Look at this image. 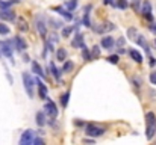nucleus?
<instances>
[{
    "mask_svg": "<svg viewBox=\"0 0 156 145\" xmlns=\"http://www.w3.org/2000/svg\"><path fill=\"white\" fill-rule=\"evenodd\" d=\"M155 133H156V115L153 112H147L146 113V138L149 141H152Z\"/></svg>",
    "mask_w": 156,
    "mask_h": 145,
    "instance_id": "1",
    "label": "nucleus"
},
{
    "mask_svg": "<svg viewBox=\"0 0 156 145\" xmlns=\"http://www.w3.org/2000/svg\"><path fill=\"white\" fill-rule=\"evenodd\" d=\"M21 77H23V85H24V89H26V92H27L29 98H34V95H35V92H34L35 80L32 79V76H30L29 73H23Z\"/></svg>",
    "mask_w": 156,
    "mask_h": 145,
    "instance_id": "2",
    "label": "nucleus"
},
{
    "mask_svg": "<svg viewBox=\"0 0 156 145\" xmlns=\"http://www.w3.org/2000/svg\"><path fill=\"white\" fill-rule=\"evenodd\" d=\"M85 132H87L88 136L99 138V136H102L105 132H106V129H105V127H99V126H96V124H87V126H85Z\"/></svg>",
    "mask_w": 156,
    "mask_h": 145,
    "instance_id": "3",
    "label": "nucleus"
},
{
    "mask_svg": "<svg viewBox=\"0 0 156 145\" xmlns=\"http://www.w3.org/2000/svg\"><path fill=\"white\" fill-rule=\"evenodd\" d=\"M35 26H37L38 33L43 38H46V35H47V26H46V21H44V17L43 15H37L35 17Z\"/></svg>",
    "mask_w": 156,
    "mask_h": 145,
    "instance_id": "4",
    "label": "nucleus"
},
{
    "mask_svg": "<svg viewBox=\"0 0 156 145\" xmlns=\"http://www.w3.org/2000/svg\"><path fill=\"white\" fill-rule=\"evenodd\" d=\"M12 41H0V53L6 57H12Z\"/></svg>",
    "mask_w": 156,
    "mask_h": 145,
    "instance_id": "5",
    "label": "nucleus"
},
{
    "mask_svg": "<svg viewBox=\"0 0 156 145\" xmlns=\"http://www.w3.org/2000/svg\"><path fill=\"white\" fill-rule=\"evenodd\" d=\"M34 138H35V132H34V130H26V132H23V135H21V138H20V145L34 144Z\"/></svg>",
    "mask_w": 156,
    "mask_h": 145,
    "instance_id": "6",
    "label": "nucleus"
},
{
    "mask_svg": "<svg viewBox=\"0 0 156 145\" xmlns=\"http://www.w3.org/2000/svg\"><path fill=\"white\" fill-rule=\"evenodd\" d=\"M44 112H46V115H47L49 118H53V119L58 116V109H56V104L53 103L52 100L46 103V106H44Z\"/></svg>",
    "mask_w": 156,
    "mask_h": 145,
    "instance_id": "7",
    "label": "nucleus"
},
{
    "mask_svg": "<svg viewBox=\"0 0 156 145\" xmlns=\"http://www.w3.org/2000/svg\"><path fill=\"white\" fill-rule=\"evenodd\" d=\"M141 14H143V15H144L149 21H152V20H153V17H152V5H150V2H149V0H146V2L143 3Z\"/></svg>",
    "mask_w": 156,
    "mask_h": 145,
    "instance_id": "8",
    "label": "nucleus"
},
{
    "mask_svg": "<svg viewBox=\"0 0 156 145\" xmlns=\"http://www.w3.org/2000/svg\"><path fill=\"white\" fill-rule=\"evenodd\" d=\"M0 20H8V21H12L15 20V14L8 8V9H2L0 11Z\"/></svg>",
    "mask_w": 156,
    "mask_h": 145,
    "instance_id": "9",
    "label": "nucleus"
},
{
    "mask_svg": "<svg viewBox=\"0 0 156 145\" xmlns=\"http://www.w3.org/2000/svg\"><path fill=\"white\" fill-rule=\"evenodd\" d=\"M71 46H73L74 48H82V47H85V44H83V35H82V33H76L74 40L71 41Z\"/></svg>",
    "mask_w": 156,
    "mask_h": 145,
    "instance_id": "10",
    "label": "nucleus"
},
{
    "mask_svg": "<svg viewBox=\"0 0 156 145\" xmlns=\"http://www.w3.org/2000/svg\"><path fill=\"white\" fill-rule=\"evenodd\" d=\"M37 83H38V97L43 98V100H46L47 98V86L41 80H37Z\"/></svg>",
    "mask_w": 156,
    "mask_h": 145,
    "instance_id": "11",
    "label": "nucleus"
},
{
    "mask_svg": "<svg viewBox=\"0 0 156 145\" xmlns=\"http://www.w3.org/2000/svg\"><path fill=\"white\" fill-rule=\"evenodd\" d=\"M14 44H15V48H17L18 51H24L26 47H27V46H26V41H24L21 36H15V38H14Z\"/></svg>",
    "mask_w": 156,
    "mask_h": 145,
    "instance_id": "12",
    "label": "nucleus"
},
{
    "mask_svg": "<svg viewBox=\"0 0 156 145\" xmlns=\"http://www.w3.org/2000/svg\"><path fill=\"white\" fill-rule=\"evenodd\" d=\"M114 38L112 36H103L102 38V47L106 48V50H112L114 48Z\"/></svg>",
    "mask_w": 156,
    "mask_h": 145,
    "instance_id": "13",
    "label": "nucleus"
},
{
    "mask_svg": "<svg viewBox=\"0 0 156 145\" xmlns=\"http://www.w3.org/2000/svg\"><path fill=\"white\" fill-rule=\"evenodd\" d=\"M53 11H56L59 15H62V17H64L65 20H68V21H70V20H73V15L70 14L71 11H68V9L65 11V9H62V8H59V6H55V8H53Z\"/></svg>",
    "mask_w": 156,
    "mask_h": 145,
    "instance_id": "14",
    "label": "nucleus"
},
{
    "mask_svg": "<svg viewBox=\"0 0 156 145\" xmlns=\"http://www.w3.org/2000/svg\"><path fill=\"white\" fill-rule=\"evenodd\" d=\"M32 71H34L37 76H40L41 79H46V74H44V71H43L41 65H40L37 60H34V62H32Z\"/></svg>",
    "mask_w": 156,
    "mask_h": 145,
    "instance_id": "15",
    "label": "nucleus"
},
{
    "mask_svg": "<svg viewBox=\"0 0 156 145\" xmlns=\"http://www.w3.org/2000/svg\"><path fill=\"white\" fill-rule=\"evenodd\" d=\"M91 5H88L87 8H85V11H83V26H87V27H91V20H90V11H91Z\"/></svg>",
    "mask_w": 156,
    "mask_h": 145,
    "instance_id": "16",
    "label": "nucleus"
},
{
    "mask_svg": "<svg viewBox=\"0 0 156 145\" xmlns=\"http://www.w3.org/2000/svg\"><path fill=\"white\" fill-rule=\"evenodd\" d=\"M112 29H115V26H114L112 23H103L102 26H99V27H94V30H96L97 33H103V32L112 30Z\"/></svg>",
    "mask_w": 156,
    "mask_h": 145,
    "instance_id": "17",
    "label": "nucleus"
},
{
    "mask_svg": "<svg viewBox=\"0 0 156 145\" xmlns=\"http://www.w3.org/2000/svg\"><path fill=\"white\" fill-rule=\"evenodd\" d=\"M35 119H37V124L40 127H44L46 126V112H37Z\"/></svg>",
    "mask_w": 156,
    "mask_h": 145,
    "instance_id": "18",
    "label": "nucleus"
},
{
    "mask_svg": "<svg viewBox=\"0 0 156 145\" xmlns=\"http://www.w3.org/2000/svg\"><path fill=\"white\" fill-rule=\"evenodd\" d=\"M129 53H130V57H132V59H133V60H135L136 64H141V62H143V56H141V53H140L138 50L132 48V50H130Z\"/></svg>",
    "mask_w": 156,
    "mask_h": 145,
    "instance_id": "19",
    "label": "nucleus"
},
{
    "mask_svg": "<svg viewBox=\"0 0 156 145\" xmlns=\"http://www.w3.org/2000/svg\"><path fill=\"white\" fill-rule=\"evenodd\" d=\"M136 43H138L140 46H143V48L146 50V53H147V54H150V48H149V44L146 43V40H144V36H143V35H138V36H136Z\"/></svg>",
    "mask_w": 156,
    "mask_h": 145,
    "instance_id": "20",
    "label": "nucleus"
},
{
    "mask_svg": "<svg viewBox=\"0 0 156 145\" xmlns=\"http://www.w3.org/2000/svg\"><path fill=\"white\" fill-rule=\"evenodd\" d=\"M56 59H58L59 62H64V60L67 59V50L59 48V50H58V53H56Z\"/></svg>",
    "mask_w": 156,
    "mask_h": 145,
    "instance_id": "21",
    "label": "nucleus"
},
{
    "mask_svg": "<svg viewBox=\"0 0 156 145\" xmlns=\"http://www.w3.org/2000/svg\"><path fill=\"white\" fill-rule=\"evenodd\" d=\"M20 0H8V2H5V0H0V8L2 9H8V8H11L14 3H18Z\"/></svg>",
    "mask_w": 156,
    "mask_h": 145,
    "instance_id": "22",
    "label": "nucleus"
},
{
    "mask_svg": "<svg viewBox=\"0 0 156 145\" xmlns=\"http://www.w3.org/2000/svg\"><path fill=\"white\" fill-rule=\"evenodd\" d=\"M68 100H70V91H67V92H64V94L61 95V106H62V107H67Z\"/></svg>",
    "mask_w": 156,
    "mask_h": 145,
    "instance_id": "23",
    "label": "nucleus"
},
{
    "mask_svg": "<svg viewBox=\"0 0 156 145\" xmlns=\"http://www.w3.org/2000/svg\"><path fill=\"white\" fill-rule=\"evenodd\" d=\"M49 68L52 70L53 77H55V79H56V80L59 82V80H61V79H59V73H61V71H59V70H58V68L55 67V64H53V62H50V64H49Z\"/></svg>",
    "mask_w": 156,
    "mask_h": 145,
    "instance_id": "24",
    "label": "nucleus"
},
{
    "mask_svg": "<svg viewBox=\"0 0 156 145\" xmlns=\"http://www.w3.org/2000/svg\"><path fill=\"white\" fill-rule=\"evenodd\" d=\"M65 8L68 11H74L77 8V0H68V2H65Z\"/></svg>",
    "mask_w": 156,
    "mask_h": 145,
    "instance_id": "25",
    "label": "nucleus"
},
{
    "mask_svg": "<svg viewBox=\"0 0 156 145\" xmlns=\"http://www.w3.org/2000/svg\"><path fill=\"white\" fill-rule=\"evenodd\" d=\"M73 67H74V64H73L71 60H65V64H64V67H62V71H61V73H68Z\"/></svg>",
    "mask_w": 156,
    "mask_h": 145,
    "instance_id": "26",
    "label": "nucleus"
},
{
    "mask_svg": "<svg viewBox=\"0 0 156 145\" xmlns=\"http://www.w3.org/2000/svg\"><path fill=\"white\" fill-rule=\"evenodd\" d=\"M82 57H83L87 62L93 59V57H91V53H90V50H88L87 47H82Z\"/></svg>",
    "mask_w": 156,
    "mask_h": 145,
    "instance_id": "27",
    "label": "nucleus"
},
{
    "mask_svg": "<svg viewBox=\"0 0 156 145\" xmlns=\"http://www.w3.org/2000/svg\"><path fill=\"white\" fill-rule=\"evenodd\" d=\"M74 30V26H70V27H64L62 29V38H67V36H70V33Z\"/></svg>",
    "mask_w": 156,
    "mask_h": 145,
    "instance_id": "28",
    "label": "nucleus"
},
{
    "mask_svg": "<svg viewBox=\"0 0 156 145\" xmlns=\"http://www.w3.org/2000/svg\"><path fill=\"white\" fill-rule=\"evenodd\" d=\"M115 6H117L118 9H126V8L129 6V3H127V0H117Z\"/></svg>",
    "mask_w": 156,
    "mask_h": 145,
    "instance_id": "29",
    "label": "nucleus"
},
{
    "mask_svg": "<svg viewBox=\"0 0 156 145\" xmlns=\"http://www.w3.org/2000/svg\"><path fill=\"white\" fill-rule=\"evenodd\" d=\"M141 0H132V8L135 12H141Z\"/></svg>",
    "mask_w": 156,
    "mask_h": 145,
    "instance_id": "30",
    "label": "nucleus"
},
{
    "mask_svg": "<svg viewBox=\"0 0 156 145\" xmlns=\"http://www.w3.org/2000/svg\"><path fill=\"white\" fill-rule=\"evenodd\" d=\"M91 57H93V59H96V57H100V48H99V46L93 47V51H91Z\"/></svg>",
    "mask_w": 156,
    "mask_h": 145,
    "instance_id": "31",
    "label": "nucleus"
},
{
    "mask_svg": "<svg viewBox=\"0 0 156 145\" xmlns=\"http://www.w3.org/2000/svg\"><path fill=\"white\" fill-rule=\"evenodd\" d=\"M127 36H129L130 40H133V41H135V40H136V36H138V35H136V30H135L133 27H130V29L127 30Z\"/></svg>",
    "mask_w": 156,
    "mask_h": 145,
    "instance_id": "32",
    "label": "nucleus"
},
{
    "mask_svg": "<svg viewBox=\"0 0 156 145\" xmlns=\"http://www.w3.org/2000/svg\"><path fill=\"white\" fill-rule=\"evenodd\" d=\"M106 60H108L109 64H112V65H117V64H118V54H112V56H109Z\"/></svg>",
    "mask_w": 156,
    "mask_h": 145,
    "instance_id": "33",
    "label": "nucleus"
},
{
    "mask_svg": "<svg viewBox=\"0 0 156 145\" xmlns=\"http://www.w3.org/2000/svg\"><path fill=\"white\" fill-rule=\"evenodd\" d=\"M11 30H9V27L6 26V24H3V23H0V35H8Z\"/></svg>",
    "mask_w": 156,
    "mask_h": 145,
    "instance_id": "34",
    "label": "nucleus"
},
{
    "mask_svg": "<svg viewBox=\"0 0 156 145\" xmlns=\"http://www.w3.org/2000/svg\"><path fill=\"white\" fill-rule=\"evenodd\" d=\"M18 29H20V30H23V32H24V30H27V24L24 23V20H20V24H18Z\"/></svg>",
    "mask_w": 156,
    "mask_h": 145,
    "instance_id": "35",
    "label": "nucleus"
},
{
    "mask_svg": "<svg viewBox=\"0 0 156 145\" xmlns=\"http://www.w3.org/2000/svg\"><path fill=\"white\" fill-rule=\"evenodd\" d=\"M50 23H52V26L55 27V29H58V27H61V26H62V23H61V21H56V20H53V18H50Z\"/></svg>",
    "mask_w": 156,
    "mask_h": 145,
    "instance_id": "36",
    "label": "nucleus"
},
{
    "mask_svg": "<svg viewBox=\"0 0 156 145\" xmlns=\"http://www.w3.org/2000/svg\"><path fill=\"white\" fill-rule=\"evenodd\" d=\"M34 144L35 145H43L44 144V141H43L41 138H34Z\"/></svg>",
    "mask_w": 156,
    "mask_h": 145,
    "instance_id": "37",
    "label": "nucleus"
},
{
    "mask_svg": "<svg viewBox=\"0 0 156 145\" xmlns=\"http://www.w3.org/2000/svg\"><path fill=\"white\" fill-rule=\"evenodd\" d=\"M150 82H152L153 85H156V73H152V74H150Z\"/></svg>",
    "mask_w": 156,
    "mask_h": 145,
    "instance_id": "38",
    "label": "nucleus"
},
{
    "mask_svg": "<svg viewBox=\"0 0 156 145\" xmlns=\"http://www.w3.org/2000/svg\"><path fill=\"white\" fill-rule=\"evenodd\" d=\"M117 44H118V47H123V46H124V38H120V40L117 41Z\"/></svg>",
    "mask_w": 156,
    "mask_h": 145,
    "instance_id": "39",
    "label": "nucleus"
},
{
    "mask_svg": "<svg viewBox=\"0 0 156 145\" xmlns=\"http://www.w3.org/2000/svg\"><path fill=\"white\" fill-rule=\"evenodd\" d=\"M150 30H152V32H153V33L156 35V23H153V24H150Z\"/></svg>",
    "mask_w": 156,
    "mask_h": 145,
    "instance_id": "40",
    "label": "nucleus"
},
{
    "mask_svg": "<svg viewBox=\"0 0 156 145\" xmlns=\"http://www.w3.org/2000/svg\"><path fill=\"white\" fill-rule=\"evenodd\" d=\"M156 65V59L155 57H150V67H155Z\"/></svg>",
    "mask_w": 156,
    "mask_h": 145,
    "instance_id": "41",
    "label": "nucleus"
},
{
    "mask_svg": "<svg viewBox=\"0 0 156 145\" xmlns=\"http://www.w3.org/2000/svg\"><path fill=\"white\" fill-rule=\"evenodd\" d=\"M103 3L105 5H115V3H114V0H103Z\"/></svg>",
    "mask_w": 156,
    "mask_h": 145,
    "instance_id": "42",
    "label": "nucleus"
},
{
    "mask_svg": "<svg viewBox=\"0 0 156 145\" xmlns=\"http://www.w3.org/2000/svg\"><path fill=\"white\" fill-rule=\"evenodd\" d=\"M155 44H156V40H155Z\"/></svg>",
    "mask_w": 156,
    "mask_h": 145,
    "instance_id": "43",
    "label": "nucleus"
}]
</instances>
